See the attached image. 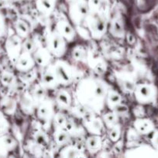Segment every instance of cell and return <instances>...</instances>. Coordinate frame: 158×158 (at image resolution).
Returning <instances> with one entry per match:
<instances>
[{"mask_svg": "<svg viewBox=\"0 0 158 158\" xmlns=\"http://www.w3.org/2000/svg\"><path fill=\"white\" fill-rule=\"evenodd\" d=\"M6 52L11 61L16 62L21 49V40L18 35H12L7 39L5 44Z\"/></svg>", "mask_w": 158, "mask_h": 158, "instance_id": "1", "label": "cell"}, {"mask_svg": "<svg viewBox=\"0 0 158 158\" xmlns=\"http://www.w3.org/2000/svg\"><path fill=\"white\" fill-rule=\"evenodd\" d=\"M87 22L94 36L98 37L99 35H102V33L105 32V19L103 17H102L98 13H93L92 15H88Z\"/></svg>", "mask_w": 158, "mask_h": 158, "instance_id": "2", "label": "cell"}, {"mask_svg": "<svg viewBox=\"0 0 158 158\" xmlns=\"http://www.w3.org/2000/svg\"><path fill=\"white\" fill-rule=\"evenodd\" d=\"M48 46H49L50 50L53 53H55L57 56L61 55L64 51V43L60 34L53 33L48 40Z\"/></svg>", "mask_w": 158, "mask_h": 158, "instance_id": "3", "label": "cell"}, {"mask_svg": "<svg viewBox=\"0 0 158 158\" xmlns=\"http://www.w3.org/2000/svg\"><path fill=\"white\" fill-rule=\"evenodd\" d=\"M88 5L84 2H78L76 6H74L73 10H71V18L75 23H80L84 18L88 16Z\"/></svg>", "mask_w": 158, "mask_h": 158, "instance_id": "4", "label": "cell"}, {"mask_svg": "<svg viewBox=\"0 0 158 158\" xmlns=\"http://www.w3.org/2000/svg\"><path fill=\"white\" fill-rule=\"evenodd\" d=\"M15 63L17 69L22 72H25L32 67L33 65V60L28 52H25L18 57Z\"/></svg>", "mask_w": 158, "mask_h": 158, "instance_id": "5", "label": "cell"}, {"mask_svg": "<svg viewBox=\"0 0 158 158\" xmlns=\"http://www.w3.org/2000/svg\"><path fill=\"white\" fill-rule=\"evenodd\" d=\"M57 30L59 31V34L68 40L71 41L74 37V31L71 28V25L66 21H60L57 23Z\"/></svg>", "mask_w": 158, "mask_h": 158, "instance_id": "6", "label": "cell"}, {"mask_svg": "<svg viewBox=\"0 0 158 158\" xmlns=\"http://www.w3.org/2000/svg\"><path fill=\"white\" fill-rule=\"evenodd\" d=\"M57 80L63 83H67L69 82L70 79V73L67 67H65L64 65L58 64L55 67V72H54Z\"/></svg>", "mask_w": 158, "mask_h": 158, "instance_id": "7", "label": "cell"}, {"mask_svg": "<svg viewBox=\"0 0 158 158\" xmlns=\"http://www.w3.org/2000/svg\"><path fill=\"white\" fill-rule=\"evenodd\" d=\"M15 141L10 136L3 135L0 136V153L8 152L15 148Z\"/></svg>", "mask_w": 158, "mask_h": 158, "instance_id": "8", "label": "cell"}, {"mask_svg": "<svg viewBox=\"0 0 158 158\" xmlns=\"http://www.w3.org/2000/svg\"><path fill=\"white\" fill-rule=\"evenodd\" d=\"M0 109L6 114H13L15 110V102L10 97H3L0 100Z\"/></svg>", "mask_w": 158, "mask_h": 158, "instance_id": "9", "label": "cell"}, {"mask_svg": "<svg viewBox=\"0 0 158 158\" xmlns=\"http://www.w3.org/2000/svg\"><path fill=\"white\" fill-rule=\"evenodd\" d=\"M111 32L115 36L122 37L124 35L123 25L119 19H115L111 25Z\"/></svg>", "mask_w": 158, "mask_h": 158, "instance_id": "10", "label": "cell"}, {"mask_svg": "<svg viewBox=\"0 0 158 158\" xmlns=\"http://www.w3.org/2000/svg\"><path fill=\"white\" fill-rule=\"evenodd\" d=\"M15 29L17 35L20 37H26L29 32V28L23 20H17L15 23Z\"/></svg>", "mask_w": 158, "mask_h": 158, "instance_id": "11", "label": "cell"}, {"mask_svg": "<svg viewBox=\"0 0 158 158\" xmlns=\"http://www.w3.org/2000/svg\"><path fill=\"white\" fill-rule=\"evenodd\" d=\"M0 82L2 86H6V87H9L14 84L15 77L10 73L7 72V71H3L0 77Z\"/></svg>", "mask_w": 158, "mask_h": 158, "instance_id": "12", "label": "cell"}, {"mask_svg": "<svg viewBox=\"0 0 158 158\" xmlns=\"http://www.w3.org/2000/svg\"><path fill=\"white\" fill-rule=\"evenodd\" d=\"M34 58H35V60L38 64L44 66L48 63L50 57L47 52H46L44 49H40V50L37 51V53H35Z\"/></svg>", "mask_w": 158, "mask_h": 158, "instance_id": "13", "label": "cell"}, {"mask_svg": "<svg viewBox=\"0 0 158 158\" xmlns=\"http://www.w3.org/2000/svg\"><path fill=\"white\" fill-rule=\"evenodd\" d=\"M56 81H57V78L53 73L47 71L43 75V82L45 86H48V87H52V86H55Z\"/></svg>", "mask_w": 158, "mask_h": 158, "instance_id": "14", "label": "cell"}, {"mask_svg": "<svg viewBox=\"0 0 158 158\" xmlns=\"http://www.w3.org/2000/svg\"><path fill=\"white\" fill-rule=\"evenodd\" d=\"M87 128L93 134H100V131L102 130V123L99 120H90L88 123H87Z\"/></svg>", "mask_w": 158, "mask_h": 158, "instance_id": "15", "label": "cell"}, {"mask_svg": "<svg viewBox=\"0 0 158 158\" xmlns=\"http://www.w3.org/2000/svg\"><path fill=\"white\" fill-rule=\"evenodd\" d=\"M57 100L62 106H68L70 104V97L65 91H60L57 96Z\"/></svg>", "mask_w": 158, "mask_h": 158, "instance_id": "16", "label": "cell"}, {"mask_svg": "<svg viewBox=\"0 0 158 158\" xmlns=\"http://www.w3.org/2000/svg\"><path fill=\"white\" fill-rule=\"evenodd\" d=\"M38 8L40 11L45 13H49L52 11L53 4L50 0H39Z\"/></svg>", "mask_w": 158, "mask_h": 158, "instance_id": "17", "label": "cell"}, {"mask_svg": "<svg viewBox=\"0 0 158 158\" xmlns=\"http://www.w3.org/2000/svg\"><path fill=\"white\" fill-rule=\"evenodd\" d=\"M121 101V97L116 92H111L108 95V103L109 106L114 108L115 106H116L117 105H119Z\"/></svg>", "mask_w": 158, "mask_h": 158, "instance_id": "18", "label": "cell"}, {"mask_svg": "<svg viewBox=\"0 0 158 158\" xmlns=\"http://www.w3.org/2000/svg\"><path fill=\"white\" fill-rule=\"evenodd\" d=\"M38 116L40 119H43V120L49 118L50 116V110L49 106L46 104L42 105L38 110Z\"/></svg>", "mask_w": 158, "mask_h": 158, "instance_id": "19", "label": "cell"}, {"mask_svg": "<svg viewBox=\"0 0 158 158\" xmlns=\"http://www.w3.org/2000/svg\"><path fill=\"white\" fill-rule=\"evenodd\" d=\"M100 146V139L98 137H90L87 141V147L90 151H96Z\"/></svg>", "mask_w": 158, "mask_h": 158, "instance_id": "20", "label": "cell"}, {"mask_svg": "<svg viewBox=\"0 0 158 158\" xmlns=\"http://www.w3.org/2000/svg\"><path fill=\"white\" fill-rule=\"evenodd\" d=\"M56 141L59 143V144H63L65 142L68 140V134L64 131H59L57 132H56Z\"/></svg>", "mask_w": 158, "mask_h": 158, "instance_id": "21", "label": "cell"}, {"mask_svg": "<svg viewBox=\"0 0 158 158\" xmlns=\"http://www.w3.org/2000/svg\"><path fill=\"white\" fill-rule=\"evenodd\" d=\"M150 90L147 86H139L137 89H136V96L137 97H142V98H146L150 96Z\"/></svg>", "mask_w": 158, "mask_h": 158, "instance_id": "22", "label": "cell"}, {"mask_svg": "<svg viewBox=\"0 0 158 158\" xmlns=\"http://www.w3.org/2000/svg\"><path fill=\"white\" fill-rule=\"evenodd\" d=\"M104 120H105V123H106L107 126L112 127L116 123L117 117L115 114H107L104 117Z\"/></svg>", "mask_w": 158, "mask_h": 158, "instance_id": "23", "label": "cell"}, {"mask_svg": "<svg viewBox=\"0 0 158 158\" xmlns=\"http://www.w3.org/2000/svg\"><path fill=\"white\" fill-rule=\"evenodd\" d=\"M8 129V123L5 117H3L2 114L0 113V136L6 134L5 133L6 132Z\"/></svg>", "mask_w": 158, "mask_h": 158, "instance_id": "24", "label": "cell"}, {"mask_svg": "<svg viewBox=\"0 0 158 158\" xmlns=\"http://www.w3.org/2000/svg\"><path fill=\"white\" fill-rule=\"evenodd\" d=\"M136 127L140 132H146L149 129V123L146 120H138L136 123Z\"/></svg>", "mask_w": 158, "mask_h": 158, "instance_id": "25", "label": "cell"}, {"mask_svg": "<svg viewBox=\"0 0 158 158\" xmlns=\"http://www.w3.org/2000/svg\"><path fill=\"white\" fill-rule=\"evenodd\" d=\"M35 141L37 142V144L39 145H44L46 143L47 140H46V137L43 133H37L35 135Z\"/></svg>", "mask_w": 158, "mask_h": 158, "instance_id": "26", "label": "cell"}, {"mask_svg": "<svg viewBox=\"0 0 158 158\" xmlns=\"http://www.w3.org/2000/svg\"><path fill=\"white\" fill-rule=\"evenodd\" d=\"M23 48H24V49L26 52H30L32 51H33V49H35V45H34L33 42L32 40H27L23 43Z\"/></svg>", "mask_w": 158, "mask_h": 158, "instance_id": "27", "label": "cell"}, {"mask_svg": "<svg viewBox=\"0 0 158 158\" xmlns=\"http://www.w3.org/2000/svg\"><path fill=\"white\" fill-rule=\"evenodd\" d=\"M6 33V23L3 15L0 13V39Z\"/></svg>", "mask_w": 158, "mask_h": 158, "instance_id": "28", "label": "cell"}, {"mask_svg": "<svg viewBox=\"0 0 158 158\" xmlns=\"http://www.w3.org/2000/svg\"><path fill=\"white\" fill-rule=\"evenodd\" d=\"M45 95V92L43 90V89L40 86H37L35 89V91H34V96H35L37 100H41Z\"/></svg>", "mask_w": 158, "mask_h": 158, "instance_id": "29", "label": "cell"}, {"mask_svg": "<svg viewBox=\"0 0 158 158\" xmlns=\"http://www.w3.org/2000/svg\"><path fill=\"white\" fill-rule=\"evenodd\" d=\"M34 76H35V74L33 71H25L22 77H23V80L26 82H29L33 80Z\"/></svg>", "mask_w": 158, "mask_h": 158, "instance_id": "30", "label": "cell"}, {"mask_svg": "<svg viewBox=\"0 0 158 158\" xmlns=\"http://www.w3.org/2000/svg\"><path fill=\"white\" fill-rule=\"evenodd\" d=\"M114 109H115V111H116V115H117V114H119V115H122V114H125V113L127 112V110H128L126 106H122V105H120V104L115 106Z\"/></svg>", "mask_w": 158, "mask_h": 158, "instance_id": "31", "label": "cell"}, {"mask_svg": "<svg viewBox=\"0 0 158 158\" xmlns=\"http://www.w3.org/2000/svg\"><path fill=\"white\" fill-rule=\"evenodd\" d=\"M109 137H110V138L112 139V140H113V141H116V140H117L119 137V129L116 127L113 128V129L112 130L111 132H110Z\"/></svg>", "mask_w": 158, "mask_h": 158, "instance_id": "32", "label": "cell"}, {"mask_svg": "<svg viewBox=\"0 0 158 158\" xmlns=\"http://www.w3.org/2000/svg\"><path fill=\"white\" fill-rule=\"evenodd\" d=\"M32 103H31V100L25 97L23 100H22V106L23 109L25 110H30L32 108Z\"/></svg>", "mask_w": 158, "mask_h": 158, "instance_id": "33", "label": "cell"}, {"mask_svg": "<svg viewBox=\"0 0 158 158\" xmlns=\"http://www.w3.org/2000/svg\"><path fill=\"white\" fill-rule=\"evenodd\" d=\"M84 51L81 49H74V51L73 52V56L75 59L77 60H81L84 56Z\"/></svg>", "mask_w": 158, "mask_h": 158, "instance_id": "34", "label": "cell"}, {"mask_svg": "<svg viewBox=\"0 0 158 158\" xmlns=\"http://www.w3.org/2000/svg\"><path fill=\"white\" fill-rule=\"evenodd\" d=\"M55 120H56V122H57V123L59 125V126H63V125H64L65 123H66L65 117H64L62 114H57V115L55 117Z\"/></svg>", "mask_w": 158, "mask_h": 158, "instance_id": "35", "label": "cell"}, {"mask_svg": "<svg viewBox=\"0 0 158 158\" xmlns=\"http://www.w3.org/2000/svg\"><path fill=\"white\" fill-rule=\"evenodd\" d=\"M101 6H102V1L101 0H90V6L92 9H99Z\"/></svg>", "mask_w": 158, "mask_h": 158, "instance_id": "36", "label": "cell"}, {"mask_svg": "<svg viewBox=\"0 0 158 158\" xmlns=\"http://www.w3.org/2000/svg\"><path fill=\"white\" fill-rule=\"evenodd\" d=\"M68 154H66L67 157H76V156H77V151H76L74 149H72V148H69V149H68Z\"/></svg>", "mask_w": 158, "mask_h": 158, "instance_id": "37", "label": "cell"}, {"mask_svg": "<svg viewBox=\"0 0 158 158\" xmlns=\"http://www.w3.org/2000/svg\"><path fill=\"white\" fill-rule=\"evenodd\" d=\"M6 1L9 2H14L17 1V0H6Z\"/></svg>", "mask_w": 158, "mask_h": 158, "instance_id": "38", "label": "cell"}, {"mask_svg": "<svg viewBox=\"0 0 158 158\" xmlns=\"http://www.w3.org/2000/svg\"><path fill=\"white\" fill-rule=\"evenodd\" d=\"M2 72H3L2 69V67L0 66V77H1V74H2Z\"/></svg>", "mask_w": 158, "mask_h": 158, "instance_id": "39", "label": "cell"}]
</instances>
